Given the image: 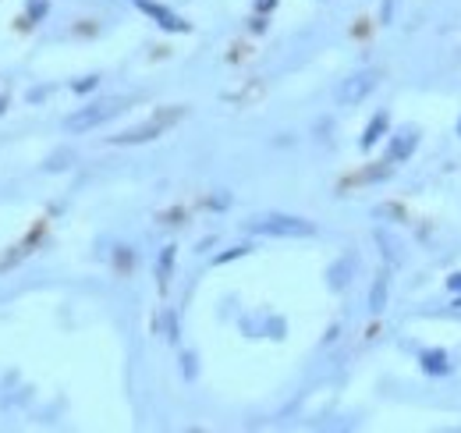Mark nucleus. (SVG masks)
<instances>
[{
  "mask_svg": "<svg viewBox=\"0 0 461 433\" xmlns=\"http://www.w3.org/2000/svg\"><path fill=\"white\" fill-rule=\"evenodd\" d=\"M249 231L252 234H267V238H309V234H316V227L309 220L291 216V214L256 216V220H249Z\"/></svg>",
  "mask_w": 461,
  "mask_h": 433,
  "instance_id": "f257e3e1",
  "label": "nucleus"
},
{
  "mask_svg": "<svg viewBox=\"0 0 461 433\" xmlns=\"http://www.w3.org/2000/svg\"><path fill=\"white\" fill-rule=\"evenodd\" d=\"M182 117H184V110H182V107L160 110V114H153L149 121H142V124H135V128H128V131L114 135V142H117V146H139V142H149V139L164 135L167 128H174V124H178Z\"/></svg>",
  "mask_w": 461,
  "mask_h": 433,
  "instance_id": "f03ea898",
  "label": "nucleus"
},
{
  "mask_svg": "<svg viewBox=\"0 0 461 433\" xmlns=\"http://www.w3.org/2000/svg\"><path fill=\"white\" fill-rule=\"evenodd\" d=\"M376 86H380V71H376V68H362V71L348 75V79L337 86V104H341V107H355V104L366 100Z\"/></svg>",
  "mask_w": 461,
  "mask_h": 433,
  "instance_id": "7ed1b4c3",
  "label": "nucleus"
},
{
  "mask_svg": "<svg viewBox=\"0 0 461 433\" xmlns=\"http://www.w3.org/2000/svg\"><path fill=\"white\" fill-rule=\"evenodd\" d=\"M117 110H121V100L92 104V107H82V110H75V114H68V117H64V128H68V131H89L96 124H103L106 117H114Z\"/></svg>",
  "mask_w": 461,
  "mask_h": 433,
  "instance_id": "20e7f679",
  "label": "nucleus"
},
{
  "mask_svg": "<svg viewBox=\"0 0 461 433\" xmlns=\"http://www.w3.org/2000/svg\"><path fill=\"white\" fill-rule=\"evenodd\" d=\"M132 4H135L139 11H146V14H149L157 25H164L167 32H184V29H188L182 18H178L171 7H164V4H153V0H132Z\"/></svg>",
  "mask_w": 461,
  "mask_h": 433,
  "instance_id": "39448f33",
  "label": "nucleus"
},
{
  "mask_svg": "<svg viewBox=\"0 0 461 433\" xmlns=\"http://www.w3.org/2000/svg\"><path fill=\"white\" fill-rule=\"evenodd\" d=\"M419 146V131L415 128H401L394 139H390V149H387V164H405Z\"/></svg>",
  "mask_w": 461,
  "mask_h": 433,
  "instance_id": "423d86ee",
  "label": "nucleus"
},
{
  "mask_svg": "<svg viewBox=\"0 0 461 433\" xmlns=\"http://www.w3.org/2000/svg\"><path fill=\"white\" fill-rule=\"evenodd\" d=\"M387 284H390L387 274H380V277L372 281V292H369V313H372V317L387 309Z\"/></svg>",
  "mask_w": 461,
  "mask_h": 433,
  "instance_id": "0eeeda50",
  "label": "nucleus"
},
{
  "mask_svg": "<svg viewBox=\"0 0 461 433\" xmlns=\"http://www.w3.org/2000/svg\"><path fill=\"white\" fill-rule=\"evenodd\" d=\"M419 362H422V369H426L430 377H444V373H451V362H447V355H444V352H422V355H419Z\"/></svg>",
  "mask_w": 461,
  "mask_h": 433,
  "instance_id": "6e6552de",
  "label": "nucleus"
},
{
  "mask_svg": "<svg viewBox=\"0 0 461 433\" xmlns=\"http://www.w3.org/2000/svg\"><path fill=\"white\" fill-rule=\"evenodd\" d=\"M387 124H390V117H387V114H376V117L369 121L366 135H362V149H372V146L380 142V135L387 131Z\"/></svg>",
  "mask_w": 461,
  "mask_h": 433,
  "instance_id": "1a4fd4ad",
  "label": "nucleus"
},
{
  "mask_svg": "<svg viewBox=\"0 0 461 433\" xmlns=\"http://www.w3.org/2000/svg\"><path fill=\"white\" fill-rule=\"evenodd\" d=\"M174 256H178L174 245H167V249L160 252V259H157V277H160V284L171 281V274H174Z\"/></svg>",
  "mask_w": 461,
  "mask_h": 433,
  "instance_id": "9d476101",
  "label": "nucleus"
},
{
  "mask_svg": "<svg viewBox=\"0 0 461 433\" xmlns=\"http://www.w3.org/2000/svg\"><path fill=\"white\" fill-rule=\"evenodd\" d=\"M348 270H352V259H341V263L330 270V288H337V292H341V288L348 284Z\"/></svg>",
  "mask_w": 461,
  "mask_h": 433,
  "instance_id": "9b49d317",
  "label": "nucleus"
},
{
  "mask_svg": "<svg viewBox=\"0 0 461 433\" xmlns=\"http://www.w3.org/2000/svg\"><path fill=\"white\" fill-rule=\"evenodd\" d=\"M245 252H249V249H245V245H238V249H231V252H224V256H217V263H231L234 256H245Z\"/></svg>",
  "mask_w": 461,
  "mask_h": 433,
  "instance_id": "f8f14e48",
  "label": "nucleus"
},
{
  "mask_svg": "<svg viewBox=\"0 0 461 433\" xmlns=\"http://www.w3.org/2000/svg\"><path fill=\"white\" fill-rule=\"evenodd\" d=\"M29 11H32V14H36V11L43 14V11H46V0H32V4H29Z\"/></svg>",
  "mask_w": 461,
  "mask_h": 433,
  "instance_id": "ddd939ff",
  "label": "nucleus"
},
{
  "mask_svg": "<svg viewBox=\"0 0 461 433\" xmlns=\"http://www.w3.org/2000/svg\"><path fill=\"white\" fill-rule=\"evenodd\" d=\"M274 4H277V0H256V7H259V11H270Z\"/></svg>",
  "mask_w": 461,
  "mask_h": 433,
  "instance_id": "4468645a",
  "label": "nucleus"
},
{
  "mask_svg": "<svg viewBox=\"0 0 461 433\" xmlns=\"http://www.w3.org/2000/svg\"><path fill=\"white\" fill-rule=\"evenodd\" d=\"M451 288H455V292H461V274H455V277H451Z\"/></svg>",
  "mask_w": 461,
  "mask_h": 433,
  "instance_id": "2eb2a0df",
  "label": "nucleus"
},
{
  "mask_svg": "<svg viewBox=\"0 0 461 433\" xmlns=\"http://www.w3.org/2000/svg\"><path fill=\"white\" fill-rule=\"evenodd\" d=\"M458 135H461V121H458Z\"/></svg>",
  "mask_w": 461,
  "mask_h": 433,
  "instance_id": "dca6fc26",
  "label": "nucleus"
}]
</instances>
